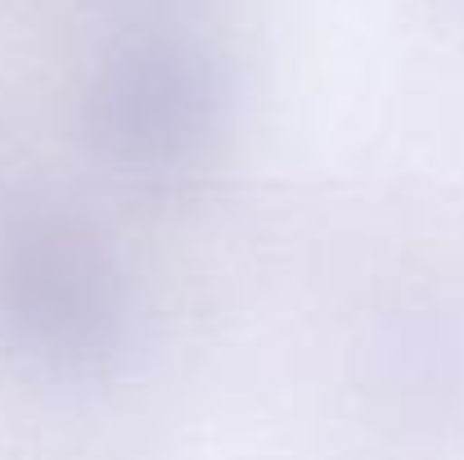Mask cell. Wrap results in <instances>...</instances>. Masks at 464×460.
Wrapping results in <instances>:
<instances>
[{"mask_svg":"<svg viewBox=\"0 0 464 460\" xmlns=\"http://www.w3.org/2000/svg\"><path fill=\"white\" fill-rule=\"evenodd\" d=\"M100 109L131 153H180L212 118V73L194 50L140 45L109 68Z\"/></svg>","mask_w":464,"mask_h":460,"instance_id":"cell-1","label":"cell"}]
</instances>
